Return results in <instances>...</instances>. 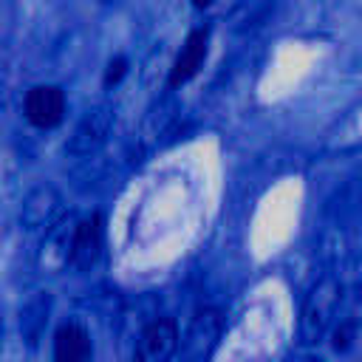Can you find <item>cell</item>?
I'll use <instances>...</instances> for the list:
<instances>
[{
	"instance_id": "obj_9",
	"label": "cell",
	"mask_w": 362,
	"mask_h": 362,
	"mask_svg": "<svg viewBox=\"0 0 362 362\" xmlns=\"http://www.w3.org/2000/svg\"><path fill=\"white\" fill-rule=\"evenodd\" d=\"M93 345L82 325L65 322L54 334V362H90Z\"/></svg>"
},
{
	"instance_id": "obj_4",
	"label": "cell",
	"mask_w": 362,
	"mask_h": 362,
	"mask_svg": "<svg viewBox=\"0 0 362 362\" xmlns=\"http://www.w3.org/2000/svg\"><path fill=\"white\" fill-rule=\"evenodd\" d=\"M74 218L59 215L42 235L40 252H37V266L45 274H59L71 266V243H74Z\"/></svg>"
},
{
	"instance_id": "obj_1",
	"label": "cell",
	"mask_w": 362,
	"mask_h": 362,
	"mask_svg": "<svg viewBox=\"0 0 362 362\" xmlns=\"http://www.w3.org/2000/svg\"><path fill=\"white\" fill-rule=\"evenodd\" d=\"M339 300H342V286L337 277L325 274L311 286L300 308V339L303 342L317 345L320 339H325V334L334 328Z\"/></svg>"
},
{
	"instance_id": "obj_7",
	"label": "cell",
	"mask_w": 362,
	"mask_h": 362,
	"mask_svg": "<svg viewBox=\"0 0 362 362\" xmlns=\"http://www.w3.org/2000/svg\"><path fill=\"white\" fill-rule=\"evenodd\" d=\"M206 48H209V31H206V28H192V31L187 34V40H184V45H181V51H178V57H175V62H173L170 88H178V85H184V82H189V79L201 71V65H204V59H206Z\"/></svg>"
},
{
	"instance_id": "obj_10",
	"label": "cell",
	"mask_w": 362,
	"mask_h": 362,
	"mask_svg": "<svg viewBox=\"0 0 362 362\" xmlns=\"http://www.w3.org/2000/svg\"><path fill=\"white\" fill-rule=\"evenodd\" d=\"M48 311H51V297L48 291H34L23 308H20V337L25 345H37L42 331H45V322H48Z\"/></svg>"
},
{
	"instance_id": "obj_5",
	"label": "cell",
	"mask_w": 362,
	"mask_h": 362,
	"mask_svg": "<svg viewBox=\"0 0 362 362\" xmlns=\"http://www.w3.org/2000/svg\"><path fill=\"white\" fill-rule=\"evenodd\" d=\"M23 110L34 127H57L65 116V93L57 85H37L25 93Z\"/></svg>"
},
{
	"instance_id": "obj_2",
	"label": "cell",
	"mask_w": 362,
	"mask_h": 362,
	"mask_svg": "<svg viewBox=\"0 0 362 362\" xmlns=\"http://www.w3.org/2000/svg\"><path fill=\"white\" fill-rule=\"evenodd\" d=\"M113 119H116V107L113 102H99L93 105L82 119L79 124L74 127L68 144H65V153L68 156H76V158H85V156H93L110 136V127H113Z\"/></svg>"
},
{
	"instance_id": "obj_6",
	"label": "cell",
	"mask_w": 362,
	"mask_h": 362,
	"mask_svg": "<svg viewBox=\"0 0 362 362\" xmlns=\"http://www.w3.org/2000/svg\"><path fill=\"white\" fill-rule=\"evenodd\" d=\"M102 238H105V229H102V215L99 212H90L88 218H79L76 226H74L71 266L79 269V272H88L102 255Z\"/></svg>"
},
{
	"instance_id": "obj_8",
	"label": "cell",
	"mask_w": 362,
	"mask_h": 362,
	"mask_svg": "<svg viewBox=\"0 0 362 362\" xmlns=\"http://www.w3.org/2000/svg\"><path fill=\"white\" fill-rule=\"evenodd\" d=\"M59 218V192L51 184L34 187L20 209V221L25 229H48Z\"/></svg>"
},
{
	"instance_id": "obj_3",
	"label": "cell",
	"mask_w": 362,
	"mask_h": 362,
	"mask_svg": "<svg viewBox=\"0 0 362 362\" xmlns=\"http://www.w3.org/2000/svg\"><path fill=\"white\" fill-rule=\"evenodd\" d=\"M178 325L170 317H158L147 322L136 339L133 362H170L178 351Z\"/></svg>"
},
{
	"instance_id": "obj_11",
	"label": "cell",
	"mask_w": 362,
	"mask_h": 362,
	"mask_svg": "<svg viewBox=\"0 0 362 362\" xmlns=\"http://www.w3.org/2000/svg\"><path fill=\"white\" fill-rule=\"evenodd\" d=\"M218 331H221V317H218V311H212V308L198 311L195 320H192V325H189V331H187L184 348H187L189 354H206V351L212 348Z\"/></svg>"
},
{
	"instance_id": "obj_12",
	"label": "cell",
	"mask_w": 362,
	"mask_h": 362,
	"mask_svg": "<svg viewBox=\"0 0 362 362\" xmlns=\"http://www.w3.org/2000/svg\"><path fill=\"white\" fill-rule=\"evenodd\" d=\"M351 337H354V322H351V320L339 322V325L334 328V348H337V351H345V348L351 345Z\"/></svg>"
},
{
	"instance_id": "obj_14",
	"label": "cell",
	"mask_w": 362,
	"mask_h": 362,
	"mask_svg": "<svg viewBox=\"0 0 362 362\" xmlns=\"http://www.w3.org/2000/svg\"><path fill=\"white\" fill-rule=\"evenodd\" d=\"M212 0H192V6H198V8H206Z\"/></svg>"
},
{
	"instance_id": "obj_15",
	"label": "cell",
	"mask_w": 362,
	"mask_h": 362,
	"mask_svg": "<svg viewBox=\"0 0 362 362\" xmlns=\"http://www.w3.org/2000/svg\"><path fill=\"white\" fill-rule=\"evenodd\" d=\"M303 362H325V359H322V356H314V354H311V356H305Z\"/></svg>"
},
{
	"instance_id": "obj_13",
	"label": "cell",
	"mask_w": 362,
	"mask_h": 362,
	"mask_svg": "<svg viewBox=\"0 0 362 362\" xmlns=\"http://www.w3.org/2000/svg\"><path fill=\"white\" fill-rule=\"evenodd\" d=\"M124 74H127V62H124L122 57L110 59V62H107V71H105V85H107V88H110V85H116Z\"/></svg>"
}]
</instances>
